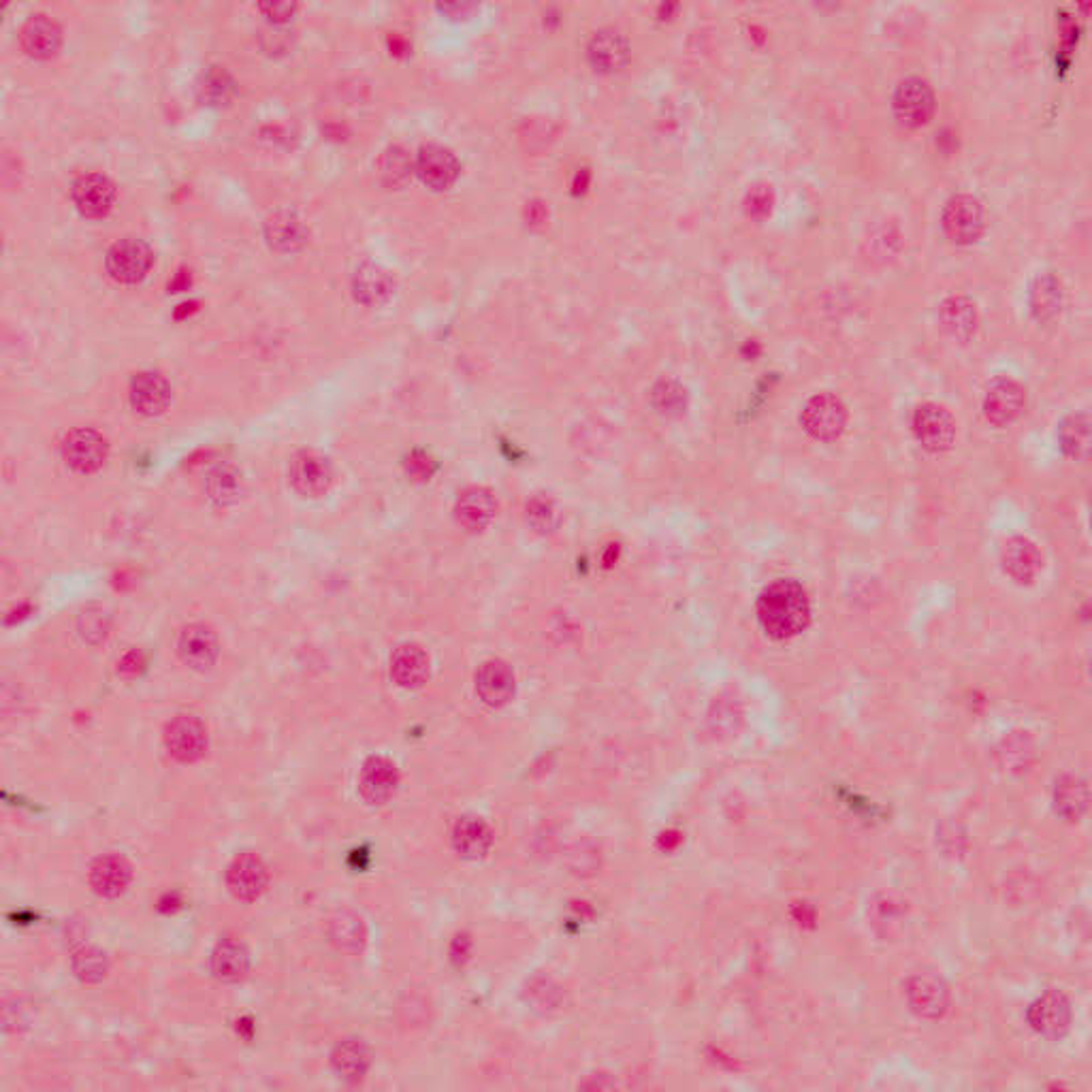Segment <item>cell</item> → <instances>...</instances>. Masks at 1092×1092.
<instances>
[{
	"mask_svg": "<svg viewBox=\"0 0 1092 1092\" xmlns=\"http://www.w3.org/2000/svg\"><path fill=\"white\" fill-rule=\"evenodd\" d=\"M758 619L765 632L776 641L798 637L811 621V600L807 589L796 580H774L758 600Z\"/></svg>",
	"mask_w": 1092,
	"mask_h": 1092,
	"instance_id": "6da1fadb",
	"label": "cell"
},
{
	"mask_svg": "<svg viewBox=\"0 0 1092 1092\" xmlns=\"http://www.w3.org/2000/svg\"><path fill=\"white\" fill-rule=\"evenodd\" d=\"M943 231L954 244H973L981 237L986 227L984 205L973 194H954L943 207Z\"/></svg>",
	"mask_w": 1092,
	"mask_h": 1092,
	"instance_id": "7a4b0ae2",
	"label": "cell"
},
{
	"mask_svg": "<svg viewBox=\"0 0 1092 1092\" xmlns=\"http://www.w3.org/2000/svg\"><path fill=\"white\" fill-rule=\"evenodd\" d=\"M800 423L809 436L822 442H833L843 436L847 427V408L831 393H820L807 401L800 414Z\"/></svg>",
	"mask_w": 1092,
	"mask_h": 1092,
	"instance_id": "3957f363",
	"label": "cell"
},
{
	"mask_svg": "<svg viewBox=\"0 0 1092 1092\" xmlns=\"http://www.w3.org/2000/svg\"><path fill=\"white\" fill-rule=\"evenodd\" d=\"M937 107L935 92L930 83L922 77H907L902 79L892 99V110L900 125L909 129H917L928 125Z\"/></svg>",
	"mask_w": 1092,
	"mask_h": 1092,
	"instance_id": "277c9868",
	"label": "cell"
},
{
	"mask_svg": "<svg viewBox=\"0 0 1092 1092\" xmlns=\"http://www.w3.org/2000/svg\"><path fill=\"white\" fill-rule=\"evenodd\" d=\"M913 434L924 449L943 452L956 440V421L943 406L926 401L913 412Z\"/></svg>",
	"mask_w": 1092,
	"mask_h": 1092,
	"instance_id": "5b68a950",
	"label": "cell"
},
{
	"mask_svg": "<svg viewBox=\"0 0 1092 1092\" xmlns=\"http://www.w3.org/2000/svg\"><path fill=\"white\" fill-rule=\"evenodd\" d=\"M909 1010L926 1020H937L950 1010V990L946 981L930 973H917L904 984Z\"/></svg>",
	"mask_w": 1092,
	"mask_h": 1092,
	"instance_id": "8992f818",
	"label": "cell"
},
{
	"mask_svg": "<svg viewBox=\"0 0 1092 1092\" xmlns=\"http://www.w3.org/2000/svg\"><path fill=\"white\" fill-rule=\"evenodd\" d=\"M152 262H154L152 248L137 237L116 242L105 258L107 273L120 284L141 282L147 275Z\"/></svg>",
	"mask_w": 1092,
	"mask_h": 1092,
	"instance_id": "52a82bcc",
	"label": "cell"
},
{
	"mask_svg": "<svg viewBox=\"0 0 1092 1092\" xmlns=\"http://www.w3.org/2000/svg\"><path fill=\"white\" fill-rule=\"evenodd\" d=\"M1027 1018L1028 1025L1041 1037L1061 1039L1071 1028L1074 1012L1069 999L1063 992L1048 990L1028 1007Z\"/></svg>",
	"mask_w": 1092,
	"mask_h": 1092,
	"instance_id": "ba28073f",
	"label": "cell"
},
{
	"mask_svg": "<svg viewBox=\"0 0 1092 1092\" xmlns=\"http://www.w3.org/2000/svg\"><path fill=\"white\" fill-rule=\"evenodd\" d=\"M288 478L297 493L306 498H321L333 485V467L321 452L301 450L291 461Z\"/></svg>",
	"mask_w": 1092,
	"mask_h": 1092,
	"instance_id": "9c48e42d",
	"label": "cell"
},
{
	"mask_svg": "<svg viewBox=\"0 0 1092 1092\" xmlns=\"http://www.w3.org/2000/svg\"><path fill=\"white\" fill-rule=\"evenodd\" d=\"M165 747L178 762L191 765L207 749V730L193 715H178L165 728Z\"/></svg>",
	"mask_w": 1092,
	"mask_h": 1092,
	"instance_id": "30bf717a",
	"label": "cell"
},
{
	"mask_svg": "<svg viewBox=\"0 0 1092 1092\" xmlns=\"http://www.w3.org/2000/svg\"><path fill=\"white\" fill-rule=\"evenodd\" d=\"M1025 406H1027V393L1012 378L994 381L988 386L984 397V414L997 427H1007L1016 419H1020Z\"/></svg>",
	"mask_w": 1092,
	"mask_h": 1092,
	"instance_id": "8fae6325",
	"label": "cell"
},
{
	"mask_svg": "<svg viewBox=\"0 0 1092 1092\" xmlns=\"http://www.w3.org/2000/svg\"><path fill=\"white\" fill-rule=\"evenodd\" d=\"M414 174L429 189L447 191L457 182V178L461 174V165L449 147L432 143V145L421 147V152L416 154Z\"/></svg>",
	"mask_w": 1092,
	"mask_h": 1092,
	"instance_id": "7c38bea8",
	"label": "cell"
},
{
	"mask_svg": "<svg viewBox=\"0 0 1092 1092\" xmlns=\"http://www.w3.org/2000/svg\"><path fill=\"white\" fill-rule=\"evenodd\" d=\"M70 194L75 207L86 218H103L116 205V187L101 174H88L75 180Z\"/></svg>",
	"mask_w": 1092,
	"mask_h": 1092,
	"instance_id": "4fadbf2b",
	"label": "cell"
},
{
	"mask_svg": "<svg viewBox=\"0 0 1092 1092\" xmlns=\"http://www.w3.org/2000/svg\"><path fill=\"white\" fill-rule=\"evenodd\" d=\"M66 465L79 474L97 472L107 459V442L94 429H75L63 445Z\"/></svg>",
	"mask_w": 1092,
	"mask_h": 1092,
	"instance_id": "5bb4252c",
	"label": "cell"
},
{
	"mask_svg": "<svg viewBox=\"0 0 1092 1092\" xmlns=\"http://www.w3.org/2000/svg\"><path fill=\"white\" fill-rule=\"evenodd\" d=\"M1001 564L1010 579L1018 584H1030L1043 570V555L1035 542L1025 536H1014L1003 544Z\"/></svg>",
	"mask_w": 1092,
	"mask_h": 1092,
	"instance_id": "9a60e30c",
	"label": "cell"
},
{
	"mask_svg": "<svg viewBox=\"0 0 1092 1092\" xmlns=\"http://www.w3.org/2000/svg\"><path fill=\"white\" fill-rule=\"evenodd\" d=\"M267 866L255 853H240L227 871V886L235 899L253 902L267 890Z\"/></svg>",
	"mask_w": 1092,
	"mask_h": 1092,
	"instance_id": "2e32d148",
	"label": "cell"
},
{
	"mask_svg": "<svg viewBox=\"0 0 1092 1092\" xmlns=\"http://www.w3.org/2000/svg\"><path fill=\"white\" fill-rule=\"evenodd\" d=\"M587 59L589 65L600 73L621 70L630 61V43L619 30L602 28L589 39Z\"/></svg>",
	"mask_w": 1092,
	"mask_h": 1092,
	"instance_id": "e0dca14e",
	"label": "cell"
},
{
	"mask_svg": "<svg viewBox=\"0 0 1092 1092\" xmlns=\"http://www.w3.org/2000/svg\"><path fill=\"white\" fill-rule=\"evenodd\" d=\"M513 668L502 659H487L476 672V692L489 707H504L514 696Z\"/></svg>",
	"mask_w": 1092,
	"mask_h": 1092,
	"instance_id": "ac0fdd59",
	"label": "cell"
},
{
	"mask_svg": "<svg viewBox=\"0 0 1092 1092\" xmlns=\"http://www.w3.org/2000/svg\"><path fill=\"white\" fill-rule=\"evenodd\" d=\"M395 293V280L378 262H361L352 275V295L368 308H378Z\"/></svg>",
	"mask_w": 1092,
	"mask_h": 1092,
	"instance_id": "d6986e66",
	"label": "cell"
},
{
	"mask_svg": "<svg viewBox=\"0 0 1092 1092\" xmlns=\"http://www.w3.org/2000/svg\"><path fill=\"white\" fill-rule=\"evenodd\" d=\"M429 655L419 644H401L390 655V677L403 690H419L429 681Z\"/></svg>",
	"mask_w": 1092,
	"mask_h": 1092,
	"instance_id": "ffe728a7",
	"label": "cell"
},
{
	"mask_svg": "<svg viewBox=\"0 0 1092 1092\" xmlns=\"http://www.w3.org/2000/svg\"><path fill=\"white\" fill-rule=\"evenodd\" d=\"M496 514H498V500L485 487L465 489L459 496L457 506H454L457 523L465 531H472V534L487 529L491 525V521L496 518Z\"/></svg>",
	"mask_w": 1092,
	"mask_h": 1092,
	"instance_id": "44dd1931",
	"label": "cell"
},
{
	"mask_svg": "<svg viewBox=\"0 0 1092 1092\" xmlns=\"http://www.w3.org/2000/svg\"><path fill=\"white\" fill-rule=\"evenodd\" d=\"M132 869L123 856H101L90 866V886L103 899H118L129 888Z\"/></svg>",
	"mask_w": 1092,
	"mask_h": 1092,
	"instance_id": "7402d4cb",
	"label": "cell"
},
{
	"mask_svg": "<svg viewBox=\"0 0 1092 1092\" xmlns=\"http://www.w3.org/2000/svg\"><path fill=\"white\" fill-rule=\"evenodd\" d=\"M308 227L293 209H280L269 216L265 224V237L269 246L278 253H295L308 242Z\"/></svg>",
	"mask_w": 1092,
	"mask_h": 1092,
	"instance_id": "603a6c76",
	"label": "cell"
},
{
	"mask_svg": "<svg viewBox=\"0 0 1092 1092\" xmlns=\"http://www.w3.org/2000/svg\"><path fill=\"white\" fill-rule=\"evenodd\" d=\"M130 403L139 414H163L171 403V386L154 372H143L130 383Z\"/></svg>",
	"mask_w": 1092,
	"mask_h": 1092,
	"instance_id": "cb8c5ba5",
	"label": "cell"
},
{
	"mask_svg": "<svg viewBox=\"0 0 1092 1092\" xmlns=\"http://www.w3.org/2000/svg\"><path fill=\"white\" fill-rule=\"evenodd\" d=\"M399 785V772L393 762L386 758H372L365 762L361 776H359V789L361 796L370 805H385L388 802Z\"/></svg>",
	"mask_w": 1092,
	"mask_h": 1092,
	"instance_id": "d4e9b609",
	"label": "cell"
},
{
	"mask_svg": "<svg viewBox=\"0 0 1092 1092\" xmlns=\"http://www.w3.org/2000/svg\"><path fill=\"white\" fill-rule=\"evenodd\" d=\"M20 41H22V48L28 56L52 59L61 50L63 30L54 20H50L46 15H37L24 24Z\"/></svg>",
	"mask_w": 1092,
	"mask_h": 1092,
	"instance_id": "484cf974",
	"label": "cell"
},
{
	"mask_svg": "<svg viewBox=\"0 0 1092 1092\" xmlns=\"http://www.w3.org/2000/svg\"><path fill=\"white\" fill-rule=\"evenodd\" d=\"M218 639L216 634L207 628V626H201V624H194V626H189L182 637H180V643H178V651H180V657L187 666H191L194 670H207L214 666L216 657H218Z\"/></svg>",
	"mask_w": 1092,
	"mask_h": 1092,
	"instance_id": "4316f807",
	"label": "cell"
},
{
	"mask_svg": "<svg viewBox=\"0 0 1092 1092\" xmlns=\"http://www.w3.org/2000/svg\"><path fill=\"white\" fill-rule=\"evenodd\" d=\"M211 971L224 984L242 981L250 971L248 948L240 939H222L214 950Z\"/></svg>",
	"mask_w": 1092,
	"mask_h": 1092,
	"instance_id": "83f0119b",
	"label": "cell"
},
{
	"mask_svg": "<svg viewBox=\"0 0 1092 1092\" xmlns=\"http://www.w3.org/2000/svg\"><path fill=\"white\" fill-rule=\"evenodd\" d=\"M939 321H941V326L948 331V335H952L959 342H968L977 331L979 317H977L975 304L968 297L954 295L941 304Z\"/></svg>",
	"mask_w": 1092,
	"mask_h": 1092,
	"instance_id": "f1b7e54d",
	"label": "cell"
},
{
	"mask_svg": "<svg viewBox=\"0 0 1092 1092\" xmlns=\"http://www.w3.org/2000/svg\"><path fill=\"white\" fill-rule=\"evenodd\" d=\"M491 831L480 818H461L452 831V847L461 858L478 860L491 849Z\"/></svg>",
	"mask_w": 1092,
	"mask_h": 1092,
	"instance_id": "f546056e",
	"label": "cell"
},
{
	"mask_svg": "<svg viewBox=\"0 0 1092 1092\" xmlns=\"http://www.w3.org/2000/svg\"><path fill=\"white\" fill-rule=\"evenodd\" d=\"M1054 809L1067 822H1078L1089 809V785L1080 776H1063L1054 789Z\"/></svg>",
	"mask_w": 1092,
	"mask_h": 1092,
	"instance_id": "4dcf8cb0",
	"label": "cell"
},
{
	"mask_svg": "<svg viewBox=\"0 0 1092 1092\" xmlns=\"http://www.w3.org/2000/svg\"><path fill=\"white\" fill-rule=\"evenodd\" d=\"M331 1063L339 1078L348 1082H359L370 1069V1050L359 1039H346L335 1045Z\"/></svg>",
	"mask_w": 1092,
	"mask_h": 1092,
	"instance_id": "1f68e13d",
	"label": "cell"
},
{
	"mask_svg": "<svg viewBox=\"0 0 1092 1092\" xmlns=\"http://www.w3.org/2000/svg\"><path fill=\"white\" fill-rule=\"evenodd\" d=\"M1063 308V286L1058 278L1045 273L1032 282L1030 310L1039 322L1054 321Z\"/></svg>",
	"mask_w": 1092,
	"mask_h": 1092,
	"instance_id": "d6a6232c",
	"label": "cell"
},
{
	"mask_svg": "<svg viewBox=\"0 0 1092 1092\" xmlns=\"http://www.w3.org/2000/svg\"><path fill=\"white\" fill-rule=\"evenodd\" d=\"M1058 442H1061V449L1080 461V459H1087L1089 457V450H1091V419L1087 412H1074L1069 414L1061 427H1058Z\"/></svg>",
	"mask_w": 1092,
	"mask_h": 1092,
	"instance_id": "836d02e7",
	"label": "cell"
},
{
	"mask_svg": "<svg viewBox=\"0 0 1092 1092\" xmlns=\"http://www.w3.org/2000/svg\"><path fill=\"white\" fill-rule=\"evenodd\" d=\"M999 765L1007 772L1020 774L1028 771L1035 760V745L1027 732H1012L999 745Z\"/></svg>",
	"mask_w": 1092,
	"mask_h": 1092,
	"instance_id": "e575fe53",
	"label": "cell"
},
{
	"mask_svg": "<svg viewBox=\"0 0 1092 1092\" xmlns=\"http://www.w3.org/2000/svg\"><path fill=\"white\" fill-rule=\"evenodd\" d=\"M651 406L659 416L677 419L688 410V388L672 378H661L651 388Z\"/></svg>",
	"mask_w": 1092,
	"mask_h": 1092,
	"instance_id": "d590c367",
	"label": "cell"
},
{
	"mask_svg": "<svg viewBox=\"0 0 1092 1092\" xmlns=\"http://www.w3.org/2000/svg\"><path fill=\"white\" fill-rule=\"evenodd\" d=\"M412 174H414V163H412L410 154L399 145L388 147L381 158V178L386 187L401 189L403 184L410 182Z\"/></svg>",
	"mask_w": 1092,
	"mask_h": 1092,
	"instance_id": "8d00e7d4",
	"label": "cell"
},
{
	"mask_svg": "<svg viewBox=\"0 0 1092 1092\" xmlns=\"http://www.w3.org/2000/svg\"><path fill=\"white\" fill-rule=\"evenodd\" d=\"M331 941L344 952H359L365 941V928L361 917L352 913H339L331 920Z\"/></svg>",
	"mask_w": 1092,
	"mask_h": 1092,
	"instance_id": "74e56055",
	"label": "cell"
},
{
	"mask_svg": "<svg viewBox=\"0 0 1092 1092\" xmlns=\"http://www.w3.org/2000/svg\"><path fill=\"white\" fill-rule=\"evenodd\" d=\"M525 518H527V525L536 531V534H553L557 529V523H560V514H557V509L555 504L549 500V498H542V496H536L529 500L527 509H525Z\"/></svg>",
	"mask_w": 1092,
	"mask_h": 1092,
	"instance_id": "f35d334b",
	"label": "cell"
},
{
	"mask_svg": "<svg viewBox=\"0 0 1092 1092\" xmlns=\"http://www.w3.org/2000/svg\"><path fill=\"white\" fill-rule=\"evenodd\" d=\"M240 476L229 470V467H220L216 472L209 474V480H207V491H209V498L214 502H220V504H229L233 502L237 496H240Z\"/></svg>",
	"mask_w": 1092,
	"mask_h": 1092,
	"instance_id": "ab89813d",
	"label": "cell"
},
{
	"mask_svg": "<svg viewBox=\"0 0 1092 1092\" xmlns=\"http://www.w3.org/2000/svg\"><path fill=\"white\" fill-rule=\"evenodd\" d=\"M73 966H75V973L88 984L101 981L107 975V959L103 952H99L94 948H86V950L77 952L73 959Z\"/></svg>",
	"mask_w": 1092,
	"mask_h": 1092,
	"instance_id": "60d3db41",
	"label": "cell"
},
{
	"mask_svg": "<svg viewBox=\"0 0 1092 1092\" xmlns=\"http://www.w3.org/2000/svg\"><path fill=\"white\" fill-rule=\"evenodd\" d=\"M198 88L203 92V99H207L211 105H218L229 99V94L233 90V81L224 70L214 66L211 70H207V75H203V83Z\"/></svg>",
	"mask_w": 1092,
	"mask_h": 1092,
	"instance_id": "b9f144b4",
	"label": "cell"
},
{
	"mask_svg": "<svg viewBox=\"0 0 1092 1092\" xmlns=\"http://www.w3.org/2000/svg\"><path fill=\"white\" fill-rule=\"evenodd\" d=\"M772 203H774V194H772L771 187H767V184H758V187H754V189L747 193V198H745L747 214H749V216H754V218H765V216H769V214H771Z\"/></svg>",
	"mask_w": 1092,
	"mask_h": 1092,
	"instance_id": "7bdbcfd3",
	"label": "cell"
},
{
	"mask_svg": "<svg viewBox=\"0 0 1092 1092\" xmlns=\"http://www.w3.org/2000/svg\"><path fill=\"white\" fill-rule=\"evenodd\" d=\"M406 465H408V474H412L416 480H427L436 472V461L429 454L421 452V450L412 452L408 457Z\"/></svg>",
	"mask_w": 1092,
	"mask_h": 1092,
	"instance_id": "ee69618b",
	"label": "cell"
},
{
	"mask_svg": "<svg viewBox=\"0 0 1092 1092\" xmlns=\"http://www.w3.org/2000/svg\"><path fill=\"white\" fill-rule=\"evenodd\" d=\"M866 244L871 246V253L877 255V257L888 258V255H892L890 246L892 244H899V233L897 231H888L886 227L879 229L877 233H871V240H866Z\"/></svg>",
	"mask_w": 1092,
	"mask_h": 1092,
	"instance_id": "f6af8a7d",
	"label": "cell"
},
{
	"mask_svg": "<svg viewBox=\"0 0 1092 1092\" xmlns=\"http://www.w3.org/2000/svg\"><path fill=\"white\" fill-rule=\"evenodd\" d=\"M295 4L291 2H269V4H258V11H262L269 20L273 22H286L295 13Z\"/></svg>",
	"mask_w": 1092,
	"mask_h": 1092,
	"instance_id": "bcb514c9",
	"label": "cell"
},
{
	"mask_svg": "<svg viewBox=\"0 0 1092 1092\" xmlns=\"http://www.w3.org/2000/svg\"><path fill=\"white\" fill-rule=\"evenodd\" d=\"M189 284H191V278L187 275V271H180V275H178V280L171 284V288H174L176 293H180V291H184Z\"/></svg>",
	"mask_w": 1092,
	"mask_h": 1092,
	"instance_id": "7dc6e473",
	"label": "cell"
}]
</instances>
